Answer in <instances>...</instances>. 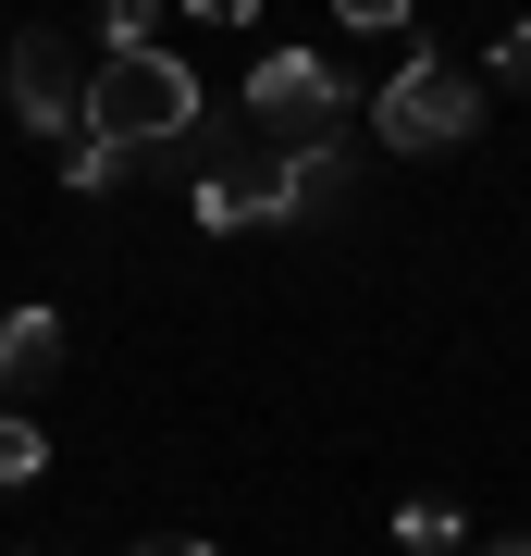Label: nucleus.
I'll list each match as a JSON object with an SVG mask.
<instances>
[{"label": "nucleus", "mask_w": 531, "mask_h": 556, "mask_svg": "<svg viewBox=\"0 0 531 556\" xmlns=\"http://www.w3.org/2000/svg\"><path fill=\"white\" fill-rule=\"evenodd\" d=\"M87 137H112L124 161L198 137V75H186L174 50H99V75H87Z\"/></svg>", "instance_id": "f257e3e1"}, {"label": "nucleus", "mask_w": 531, "mask_h": 556, "mask_svg": "<svg viewBox=\"0 0 531 556\" xmlns=\"http://www.w3.org/2000/svg\"><path fill=\"white\" fill-rule=\"evenodd\" d=\"M87 75H99V62H75V38L25 25L13 62H0V87H13V124H25V137H62V149H75V137H87Z\"/></svg>", "instance_id": "f03ea898"}, {"label": "nucleus", "mask_w": 531, "mask_h": 556, "mask_svg": "<svg viewBox=\"0 0 531 556\" xmlns=\"http://www.w3.org/2000/svg\"><path fill=\"white\" fill-rule=\"evenodd\" d=\"M470 124H482V87L457 75V62H408V75L371 100V137L383 149H457Z\"/></svg>", "instance_id": "7ed1b4c3"}, {"label": "nucleus", "mask_w": 531, "mask_h": 556, "mask_svg": "<svg viewBox=\"0 0 531 556\" xmlns=\"http://www.w3.org/2000/svg\"><path fill=\"white\" fill-rule=\"evenodd\" d=\"M248 112L273 124V137H296V149H309V137H334L346 87H334V62H321V50H273V62L248 75Z\"/></svg>", "instance_id": "20e7f679"}, {"label": "nucleus", "mask_w": 531, "mask_h": 556, "mask_svg": "<svg viewBox=\"0 0 531 556\" xmlns=\"http://www.w3.org/2000/svg\"><path fill=\"white\" fill-rule=\"evenodd\" d=\"M346 174H358V161H346V137L285 149V161H273V223H296V211H334V199H346Z\"/></svg>", "instance_id": "39448f33"}, {"label": "nucleus", "mask_w": 531, "mask_h": 556, "mask_svg": "<svg viewBox=\"0 0 531 556\" xmlns=\"http://www.w3.org/2000/svg\"><path fill=\"white\" fill-rule=\"evenodd\" d=\"M62 371V309H0V396H38Z\"/></svg>", "instance_id": "423d86ee"}, {"label": "nucleus", "mask_w": 531, "mask_h": 556, "mask_svg": "<svg viewBox=\"0 0 531 556\" xmlns=\"http://www.w3.org/2000/svg\"><path fill=\"white\" fill-rule=\"evenodd\" d=\"M198 223H211V236H236V223H273V174H248V161H198Z\"/></svg>", "instance_id": "0eeeda50"}, {"label": "nucleus", "mask_w": 531, "mask_h": 556, "mask_svg": "<svg viewBox=\"0 0 531 556\" xmlns=\"http://www.w3.org/2000/svg\"><path fill=\"white\" fill-rule=\"evenodd\" d=\"M395 544H408V556H457V507L445 495H408V507H395Z\"/></svg>", "instance_id": "6e6552de"}, {"label": "nucleus", "mask_w": 531, "mask_h": 556, "mask_svg": "<svg viewBox=\"0 0 531 556\" xmlns=\"http://www.w3.org/2000/svg\"><path fill=\"white\" fill-rule=\"evenodd\" d=\"M62 174H75V199H112V186L137 174V161H124L112 137H75V149H62Z\"/></svg>", "instance_id": "1a4fd4ad"}, {"label": "nucleus", "mask_w": 531, "mask_h": 556, "mask_svg": "<svg viewBox=\"0 0 531 556\" xmlns=\"http://www.w3.org/2000/svg\"><path fill=\"white\" fill-rule=\"evenodd\" d=\"M99 50H161V0H112L99 13Z\"/></svg>", "instance_id": "9d476101"}, {"label": "nucleus", "mask_w": 531, "mask_h": 556, "mask_svg": "<svg viewBox=\"0 0 531 556\" xmlns=\"http://www.w3.org/2000/svg\"><path fill=\"white\" fill-rule=\"evenodd\" d=\"M38 457H50L38 420H0V482H38Z\"/></svg>", "instance_id": "9b49d317"}, {"label": "nucleus", "mask_w": 531, "mask_h": 556, "mask_svg": "<svg viewBox=\"0 0 531 556\" xmlns=\"http://www.w3.org/2000/svg\"><path fill=\"white\" fill-rule=\"evenodd\" d=\"M494 75H507V87H531V25H507V50H494Z\"/></svg>", "instance_id": "f8f14e48"}, {"label": "nucleus", "mask_w": 531, "mask_h": 556, "mask_svg": "<svg viewBox=\"0 0 531 556\" xmlns=\"http://www.w3.org/2000/svg\"><path fill=\"white\" fill-rule=\"evenodd\" d=\"M137 556H211V544H198V532H149Z\"/></svg>", "instance_id": "ddd939ff"}, {"label": "nucleus", "mask_w": 531, "mask_h": 556, "mask_svg": "<svg viewBox=\"0 0 531 556\" xmlns=\"http://www.w3.org/2000/svg\"><path fill=\"white\" fill-rule=\"evenodd\" d=\"M482 556H531V532H494V544H482Z\"/></svg>", "instance_id": "4468645a"}]
</instances>
